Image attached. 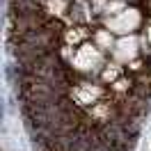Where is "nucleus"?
Returning <instances> with one entry per match:
<instances>
[{
  "instance_id": "nucleus-1",
  "label": "nucleus",
  "mask_w": 151,
  "mask_h": 151,
  "mask_svg": "<svg viewBox=\"0 0 151 151\" xmlns=\"http://www.w3.org/2000/svg\"><path fill=\"white\" fill-rule=\"evenodd\" d=\"M16 92L37 151H133L151 110V0H9Z\"/></svg>"
}]
</instances>
